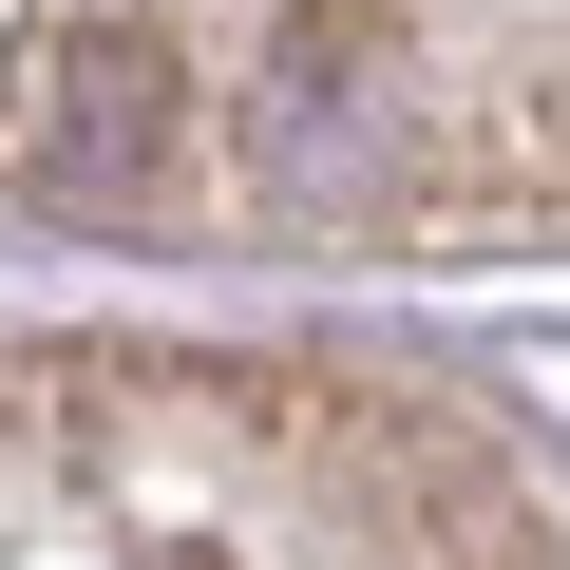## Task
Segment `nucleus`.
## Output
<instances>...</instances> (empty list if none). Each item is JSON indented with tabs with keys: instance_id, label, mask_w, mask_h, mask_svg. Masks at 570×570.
Segmentation results:
<instances>
[{
	"instance_id": "f257e3e1",
	"label": "nucleus",
	"mask_w": 570,
	"mask_h": 570,
	"mask_svg": "<svg viewBox=\"0 0 570 570\" xmlns=\"http://www.w3.org/2000/svg\"><path fill=\"white\" fill-rule=\"evenodd\" d=\"M0 570H570V513L381 362L0 343Z\"/></svg>"
}]
</instances>
